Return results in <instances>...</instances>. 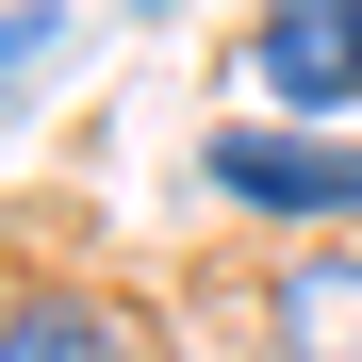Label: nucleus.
Segmentation results:
<instances>
[{
	"label": "nucleus",
	"mask_w": 362,
	"mask_h": 362,
	"mask_svg": "<svg viewBox=\"0 0 362 362\" xmlns=\"http://www.w3.org/2000/svg\"><path fill=\"white\" fill-rule=\"evenodd\" d=\"M198 181H214L230 214H296V230L362 214V148H346V132H214Z\"/></svg>",
	"instance_id": "nucleus-1"
},
{
	"label": "nucleus",
	"mask_w": 362,
	"mask_h": 362,
	"mask_svg": "<svg viewBox=\"0 0 362 362\" xmlns=\"http://www.w3.org/2000/svg\"><path fill=\"white\" fill-rule=\"evenodd\" d=\"M247 66H264L280 115H346V99H362V0H264Z\"/></svg>",
	"instance_id": "nucleus-2"
},
{
	"label": "nucleus",
	"mask_w": 362,
	"mask_h": 362,
	"mask_svg": "<svg viewBox=\"0 0 362 362\" xmlns=\"http://www.w3.org/2000/svg\"><path fill=\"white\" fill-rule=\"evenodd\" d=\"M264 346L280 362H362V247H296L264 280Z\"/></svg>",
	"instance_id": "nucleus-3"
},
{
	"label": "nucleus",
	"mask_w": 362,
	"mask_h": 362,
	"mask_svg": "<svg viewBox=\"0 0 362 362\" xmlns=\"http://www.w3.org/2000/svg\"><path fill=\"white\" fill-rule=\"evenodd\" d=\"M0 362H132V329L99 313L66 280H17V313H0Z\"/></svg>",
	"instance_id": "nucleus-4"
},
{
	"label": "nucleus",
	"mask_w": 362,
	"mask_h": 362,
	"mask_svg": "<svg viewBox=\"0 0 362 362\" xmlns=\"http://www.w3.org/2000/svg\"><path fill=\"white\" fill-rule=\"evenodd\" d=\"M49 49H66V17H49V0H17V33H0V66H17V99L49 83Z\"/></svg>",
	"instance_id": "nucleus-5"
},
{
	"label": "nucleus",
	"mask_w": 362,
	"mask_h": 362,
	"mask_svg": "<svg viewBox=\"0 0 362 362\" xmlns=\"http://www.w3.org/2000/svg\"><path fill=\"white\" fill-rule=\"evenodd\" d=\"M148 17H198V0H148Z\"/></svg>",
	"instance_id": "nucleus-6"
}]
</instances>
